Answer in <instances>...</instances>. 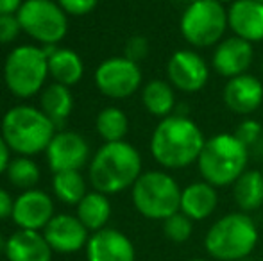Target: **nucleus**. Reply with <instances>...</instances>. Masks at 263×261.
I'll list each match as a JSON object with an SVG mask.
<instances>
[{"label": "nucleus", "instance_id": "nucleus-4", "mask_svg": "<svg viewBox=\"0 0 263 261\" xmlns=\"http://www.w3.org/2000/svg\"><path fill=\"white\" fill-rule=\"evenodd\" d=\"M247 163L249 149L233 132H220L206 139L197 168L202 181L215 188H226L247 170Z\"/></svg>", "mask_w": 263, "mask_h": 261}, {"label": "nucleus", "instance_id": "nucleus-37", "mask_svg": "<svg viewBox=\"0 0 263 261\" xmlns=\"http://www.w3.org/2000/svg\"><path fill=\"white\" fill-rule=\"evenodd\" d=\"M6 244H7V240L0 234V254H6Z\"/></svg>", "mask_w": 263, "mask_h": 261}, {"label": "nucleus", "instance_id": "nucleus-8", "mask_svg": "<svg viewBox=\"0 0 263 261\" xmlns=\"http://www.w3.org/2000/svg\"><path fill=\"white\" fill-rule=\"evenodd\" d=\"M228 29V9L218 0H194L186 4L179 20L181 36L195 49L218 45Z\"/></svg>", "mask_w": 263, "mask_h": 261}, {"label": "nucleus", "instance_id": "nucleus-3", "mask_svg": "<svg viewBox=\"0 0 263 261\" xmlns=\"http://www.w3.org/2000/svg\"><path fill=\"white\" fill-rule=\"evenodd\" d=\"M55 129V124L42 109L27 104L7 109L0 124V134L18 156H34L47 150Z\"/></svg>", "mask_w": 263, "mask_h": 261}, {"label": "nucleus", "instance_id": "nucleus-30", "mask_svg": "<svg viewBox=\"0 0 263 261\" xmlns=\"http://www.w3.org/2000/svg\"><path fill=\"white\" fill-rule=\"evenodd\" d=\"M233 134H235L236 138H238L240 142L247 147V149H251V147H254V145L260 143V139L263 136V127L258 120L246 118L238 124V127H236V131L233 132Z\"/></svg>", "mask_w": 263, "mask_h": 261}, {"label": "nucleus", "instance_id": "nucleus-1", "mask_svg": "<svg viewBox=\"0 0 263 261\" xmlns=\"http://www.w3.org/2000/svg\"><path fill=\"white\" fill-rule=\"evenodd\" d=\"M206 143L201 127L183 113L159 120L151 136V154L166 170H181L197 163Z\"/></svg>", "mask_w": 263, "mask_h": 261}, {"label": "nucleus", "instance_id": "nucleus-25", "mask_svg": "<svg viewBox=\"0 0 263 261\" xmlns=\"http://www.w3.org/2000/svg\"><path fill=\"white\" fill-rule=\"evenodd\" d=\"M73 108V95L68 86L52 83L43 88L40 95V109L55 124V127H61L65 120L70 116Z\"/></svg>", "mask_w": 263, "mask_h": 261}, {"label": "nucleus", "instance_id": "nucleus-22", "mask_svg": "<svg viewBox=\"0 0 263 261\" xmlns=\"http://www.w3.org/2000/svg\"><path fill=\"white\" fill-rule=\"evenodd\" d=\"M142 104L153 116L166 118L176 109V88L165 79H151L142 88Z\"/></svg>", "mask_w": 263, "mask_h": 261}, {"label": "nucleus", "instance_id": "nucleus-33", "mask_svg": "<svg viewBox=\"0 0 263 261\" xmlns=\"http://www.w3.org/2000/svg\"><path fill=\"white\" fill-rule=\"evenodd\" d=\"M68 16H84L97 7L99 0H55Z\"/></svg>", "mask_w": 263, "mask_h": 261}, {"label": "nucleus", "instance_id": "nucleus-40", "mask_svg": "<svg viewBox=\"0 0 263 261\" xmlns=\"http://www.w3.org/2000/svg\"><path fill=\"white\" fill-rule=\"evenodd\" d=\"M261 81H263V59H261Z\"/></svg>", "mask_w": 263, "mask_h": 261}, {"label": "nucleus", "instance_id": "nucleus-5", "mask_svg": "<svg viewBox=\"0 0 263 261\" xmlns=\"http://www.w3.org/2000/svg\"><path fill=\"white\" fill-rule=\"evenodd\" d=\"M258 238V226L249 213L235 211L211 224L204 236V249L215 261H242L253 254Z\"/></svg>", "mask_w": 263, "mask_h": 261}, {"label": "nucleus", "instance_id": "nucleus-10", "mask_svg": "<svg viewBox=\"0 0 263 261\" xmlns=\"http://www.w3.org/2000/svg\"><path fill=\"white\" fill-rule=\"evenodd\" d=\"M142 70L140 65L127 59L124 56L109 57L102 61L95 70V84L99 91L109 98H122L131 97L133 93L140 90L142 84Z\"/></svg>", "mask_w": 263, "mask_h": 261}, {"label": "nucleus", "instance_id": "nucleus-41", "mask_svg": "<svg viewBox=\"0 0 263 261\" xmlns=\"http://www.w3.org/2000/svg\"><path fill=\"white\" fill-rule=\"evenodd\" d=\"M242 261H253V259H249V258H247V259H242Z\"/></svg>", "mask_w": 263, "mask_h": 261}, {"label": "nucleus", "instance_id": "nucleus-31", "mask_svg": "<svg viewBox=\"0 0 263 261\" xmlns=\"http://www.w3.org/2000/svg\"><path fill=\"white\" fill-rule=\"evenodd\" d=\"M149 56V39L145 36H131L124 45V57L135 61L140 65V61H143Z\"/></svg>", "mask_w": 263, "mask_h": 261}, {"label": "nucleus", "instance_id": "nucleus-14", "mask_svg": "<svg viewBox=\"0 0 263 261\" xmlns=\"http://www.w3.org/2000/svg\"><path fill=\"white\" fill-rule=\"evenodd\" d=\"M54 200L47 192L38 188L25 190L14 198L13 208V222L20 229L27 231H43L47 224L52 220Z\"/></svg>", "mask_w": 263, "mask_h": 261}, {"label": "nucleus", "instance_id": "nucleus-28", "mask_svg": "<svg viewBox=\"0 0 263 261\" xmlns=\"http://www.w3.org/2000/svg\"><path fill=\"white\" fill-rule=\"evenodd\" d=\"M7 181L20 190H32L40 183V167L29 156H18L11 159L9 167L6 170Z\"/></svg>", "mask_w": 263, "mask_h": 261}, {"label": "nucleus", "instance_id": "nucleus-9", "mask_svg": "<svg viewBox=\"0 0 263 261\" xmlns=\"http://www.w3.org/2000/svg\"><path fill=\"white\" fill-rule=\"evenodd\" d=\"M16 18L22 32L43 47L58 45L68 32V14L54 0H24Z\"/></svg>", "mask_w": 263, "mask_h": 261}, {"label": "nucleus", "instance_id": "nucleus-19", "mask_svg": "<svg viewBox=\"0 0 263 261\" xmlns=\"http://www.w3.org/2000/svg\"><path fill=\"white\" fill-rule=\"evenodd\" d=\"M52 254L42 231L18 229L7 238L6 258L9 261H52Z\"/></svg>", "mask_w": 263, "mask_h": 261}, {"label": "nucleus", "instance_id": "nucleus-7", "mask_svg": "<svg viewBox=\"0 0 263 261\" xmlns=\"http://www.w3.org/2000/svg\"><path fill=\"white\" fill-rule=\"evenodd\" d=\"M181 192L177 181L165 170L142 172L131 188L136 211L149 220H165L179 211Z\"/></svg>", "mask_w": 263, "mask_h": 261}, {"label": "nucleus", "instance_id": "nucleus-20", "mask_svg": "<svg viewBox=\"0 0 263 261\" xmlns=\"http://www.w3.org/2000/svg\"><path fill=\"white\" fill-rule=\"evenodd\" d=\"M218 206V192L206 181H195L181 192L179 211L194 222L210 218Z\"/></svg>", "mask_w": 263, "mask_h": 261}, {"label": "nucleus", "instance_id": "nucleus-13", "mask_svg": "<svg viewBox=\"0 0 263 261\" xmlns=\"http://www.w3.org/2000/svg\"><path fill=\"white\" fill-rule=\"evenodd\" d=\"M42 233L50 249L58 254H76L81 249H86L90 240V231L83 226L77 215L68 213L54 215Z\"/></svg>", "mask_w": 263, "mask_h": 261}, {"label": "nucleus", "instance_id": "nucleus-12", "mask_svg": "<svg viewBox=\"0 0 263 261\" xmlns=\"http://www.w3.org/2000/svg\"><path fill=\"white\" fill-rule=\"evenodd\" d=\"M47 163L52 174L81 170L91 159L90 145L86 138L73 131H59L45 150Z\"/></svg>", "mask_w": 263, "mask_h": 261}, {"label": "nucleus", "instance_id": "nucleus-39", "mask_svg": "<svg viewBox=\"0 0 263 261\" xmlns=\"http://www.w3.org/2000/svg\"><path fill=\"white\" fill-rule=\"evenodd\" d=\"M192 261H210V259H202V258H197V259H192Z\"/></svg>", "mask_w": 263, "mask_h": 261}, {"label": "nucleus", "instance_id": "nucleus-34", "mask_svg": "<svg viewBox=\"0 0 263 261\" xmlns=\"http://www.w3.org/2000/svg\"><path fill=\"white\" fill-rule=\"evenodd\" d=\"M14 208V198L11 197V193L7 190L0 188V220H6L13 215Z\"/></svg>", "mask_w": 263, "mask_h": 261}, {"label": "nucleus", "instance_id": "nucleus-11", "mask_svg": "<svg viewBox=\"0 0 263 261\" xmlns=\"http://www.w3.org/2000/svg\"><path fill=\"white\" fill-rule=\"evenodd\" d=\"M210 65L199 52L181 49L170 56L166 63V81L183 93H197L208 84Z\"/></svg>", "mask_w": 263, "mask_h": 261}, {"label": "nucleus", "instance_id": "nucleus-18", "mask_svg": "<svg viewBox=\"0 0 263 261\" xmlns=\"http://www.w3.org/2000/svg\"><path fill=\"white\" fill-rule=\"evenodd\" d=\"M228 24L233 36L249 43L263 42V4L256 0H236L228 7Z\"/></svg>", "mask_w": 263, "mask_h": 261}, {"label": "nucleus", "instance_id": "nucleus-16", "mask_svg": "<svg viewBox=\"0 0 263 261\" xmlns=\"http://www.w3.org/2000/svg\"><path fill=\"white\" fill-rule=\"evenodd\" d=\"M226 108L240 116L254 113L263 104V81L253 73H242L228 79L222 91Z\"/></svg>", "mask_w": 263, "mask_h": 261}, {"label": "nucleus", "instance_id": "nucleus-6", "mask_svg": "<svg viewBox=\"0 0 263 261\" xmlns=\"http://www.w3.org/2000/svg\"><path fill=\"white\" fill-rule=\"evenodd\" d=\"M49 77V56L38 45H20L4 61V83L18 98L38 95Z\"/></svg>", "mask_w": 263, "mask_h": 261}, {"label": "nucleus", "instance_id": "nucleus-23", "mask_svg": "<svg viewBox=\"0 0 263 261\" xmlns=\"http://www.w3.org/2000/svg\"><path fill=\"white\" fill-rule=\"evenodd\" d=\"M77 218L83 222V226L91 233L104 229L111 218V202L107 195L101 192H88L83 200L76 206Z\"/></svg>", "mask_w": 263, "mask_h": 261}, {"label": "nucleus", "instance_id": "nucleus-42", "mask_svg": "<svg viewBox=\"0 0 263 261\" xmlns=\"http://www.w3.org/2000/svg\"><path fill=\"white\" fill-rule=\"evenodd\" d=\"M256 2H261L263 4V0H256Z\"/></svg>", "mask_w": 263, "mask_h": 261}, {"label": "nucleus", "instance_id": "nucleus-2", "mask_svg": "<svg viewBox=\"0 0 263 261\" xmlns=\"http://www.w3.org/2000/svg\"><path fill=\"white\" fill-rule=\"evenodd\" d=\"M142 175V156L127 142L104 143L91 156L88 179L95 192L115 195L133 188Z\"/></svg>", "mask_w": 263, "mask_h": 261}, {"label": "nucleus", "instance_id": "nucleus-27", "mask_svg": "<svg viewBox=\"0 0 263 261\" xmlns=\"http://www.w3.org/2000/svg\"><path fill=\"white\" fill-rule=\"evenodd\" d=\"M95 129L106 143L124 142L129 131V118L120 108L107 106L95 118Z\"/></svg>", "mask_w": 263, "mask_h": 261}, {"label": "nucleus", "instance_id": "nucleus-36", "mask_svg": "<svg viewBox=\"0 0 263 261\" xmlns=\"http://www.w3.org/2000/svg\"><path fill=\"white\" fill-rule=\"evenodd\" d=\"M24 0H0V14H16Z\"/></svg>", "mask_w": 263, "mask_h": 261}, {"label": "nucleus", "instance_id": "nucleus-32", "mask_svg": "<svg viewBox=\"0 0 263 261\" xmlns=\"http://www.w3.org/2000/svg\"><path fill=\"white\" fill-rule=\"evenodd\" d=\"M22 32L16 14H0V45L14 42Z\"/></svg>", "mask_w": 263, "mask_h": 261}, {"label": "nucleus", "instance_id": "nucleus-17", "mask_svg": "<svg viewBox=\"0 0 263 261\" xmlns=\"http://www.w3.org/2000/svg\"><path fill=\"white\" fill-rule=\"evenodd\" d=\"M88 261H135L136 251L127 234L113 227H104L90 234L86 244Z\"/></svg>", "mask_w": 263, "mask_h": 261}, {"label": "nucleus", "instance_id": "nucleus-38", "mask_svg": "<svg viewBox=\"0 0 263 261\" xmlns=\"http://www.w3.org/2000/svg\"><path fill=\"white\" fill-rule=\"evenodd\" d=\"M218 2H222V4H229L231 6L233 2H236V0H218Z\"/></svg>", "mask_w": 263, "mask_h": 261}, {"label": "nucleus", "instance_id": "nucleus-21", "mask_svg": "<svg viewBox=\"0 0 263 261\" xmlns=\"http://www.w3.org/2000/svg\"><path fill=\"white\" fill-rule=\"evenodd\" d=\"M49 56V77L63 86H76L84 75V63L76 50L58 49L55 45L43 47Z\"/></svg>", "mask_w": 263, "mask_h": 261}, {"label": "nucleus", "instance_id": "nucleus-24", "mask_svg": "<svg viewBox=\"0 0 263 261\" xmlns=\"http://www.w3.org/2000/svg\"><path fill=\"white\" fill-rule=\"evenodd\" d=\"M233 198L240 211L251 213L263 206V174L260 170L247 168L233 183Z\"/></svg>", "mask_w": 263, "mask_h": 261}, {"label": "nucleus", "instance_id": "nucleus-26", "mask_svg": "<svg viewBox=\"0 0 263 261\" xmlns=\"http://www.w3.org/2000/svg\"><path fill=\"white\" fill-rule=\"evenodd\" d=\"M52 192L55 198L68 206H77L86 195V181L79 170L58 172L52 177Z\"/></svg>", "mask_w": 263, "mask_h": 261}, {"label": "nucleus", "instance_id": "nucleus-35", "mask_svg": "<svg viewBox=\"0 0 263 261\" xmlns=\"http://www.w3.org/2000/svg\"><path fill=\"white\" fill-rule=\"evenodd\" d=\"M9 163H11V149L7 147L6 139H4L2 134H0V175L6 174Z\"/></svg>", "mask_w": 263, "mask_h": 261}, {"label": "nucleus", "instance_id": "nucleus-15", "mask_svg": "<svg viewBox=\"0 0 263 261\" xmlns=\"http://www.w3.org/2000/svg\"><path fill=\"white\" fill-rule=\"evenodd\" d=\"M254 59V47L253 43L238 38V36H229L224 38L218 45H215L213 56H211V68L218 75L226 79H233L242 73H247Z\"/></svg>", "mask_w": 263, "mask_h": 261}, {"label": "nucleus", "instance_id": "nucleus-29", "mask_svg": "<svg viewBox=\"0 0 263 261\" xmlns=\"http://www.w3.org/2000/svg\"><path fill=\"white\" fill-rule=\"evenodd\" d=\"M163 233L174 244H184L194 233V220L177 211L163 220Z\"/></svg>", "mask_w": 263, "mask_h": 261}]
</instances>
